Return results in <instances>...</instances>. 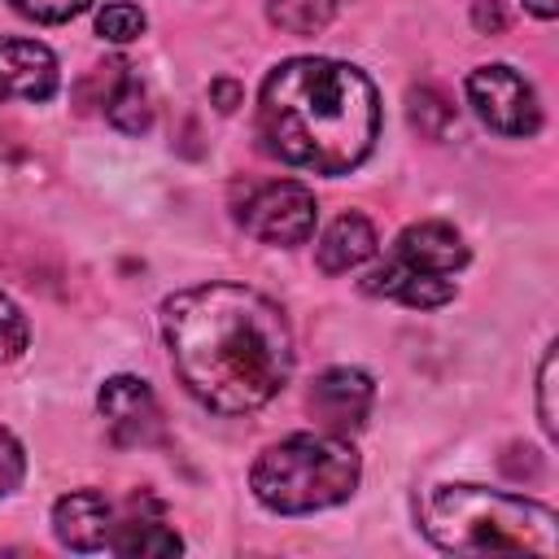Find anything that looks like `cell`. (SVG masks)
Listing matches in <instances>:
<instances>
[{
  "instance_id": "cell-1",
  "label": "cell",
  "mask_w": 559,
  "mask_h": 559,
  "mask_svg": "<svg viewBox=\"0 0 559 559\" xmlns=\"http://www.w3.org/2000/svg\"><path fill=\"white\" fill-rule=\"evenodd\" d=\"M162 336L183 389L218 415L266 406L293 376V328L249 284L214 280L170 293L162 301Z\"/></svg>"
},
{
  "instance_id": "cell-2",
  "label": "cell",
  "mask_w": 559,
  "mask_h": 559,
  "mask_svg": "<svg viewBox=\"0 0 559 559\" xmlns=\"http://www.w3.org/2000/svg\"><path fill=\"white\" fill-rule=\"evenodd\" d=\"M258 135L271 157L297 170L345 175L380 135L376 83L332 57L280 61L258 92Z\"/></svg>"
},
{
  "instance_id": "cell-3",
  "label": "cell",
  "mask_w": 559,
  "mask_h": 559,
  "mask_svg": "<svg viewBox=\"0 0 559 559\" xmlns=\"http://www.w3.org/2000/svg\"><path fill=\"white\" fill-rule=\"evenodd\" d=\"M424 537L445 555H559V520L546 502L485 485H432L415 502Z\"/></svg>"
},
{
  "instance_id": "cell-4",
  "label": "cell",
  "mask_w": 559,
  "mask_h": 559,
  "mask_svg": "<svg viewBox=\"0 0 559 559\" xmlns=\"http://www.w3.org/2000/svg\"><path fill=\"white\" fill-rule=\"evenodd\" d=\"M358 450L336 432H293L266 445L249 472L253 498L275 515H306L345 502L358 489Z\"/></svg>"
},
{
  "instance_id": "cell-5",
  "label": "cell",
  "mask_w": 559,
  "mask_h": 559,
  "mask_svg": "<svg viewBox=\"0 0 559 559\" xmlns=\"http://www.w3.org/2000/svg\"><path fill=\"white\" fill-rule=\"evenodd\" d=\"M463 266H467L463 236L441 218H424L393 240L389 258L362 280V293L389 297L415 310H437L454 301V275Z\"/></svg>"
},
{
  "instance_id": "cell-6",
  "label": "cell",
  "mask_w": 559,
  "mask_h": 559,
  "mask_svg": "<svg viewBox=\"0 0 559 559\" xmlns=\"http://www.w3.org/2000/svg\"><path fill=\"white\" fill-rule=\"evenodd\" d=\"M314 218H319V205H314V192L297 179H271V183H258L245 205H240V227L262 240V245H280V249H293V245H306L314 236Z\"/></svg>"
},
{
  "instance_id": "cell-7",
  "label": "cell",
  "mask_w": 559,
  "mask_h": 559,
  "mask_svg": "<svg viewBox=\"0 0 559 559\" xmlns=\"http://www.w3.org/2000/svg\"><path fill=\"white\" fill-rule=\"evenodd\" d=\"M467 105L498 135L524 140V135H537V127H542V105H537L533 83L502 61L476 66L467 74Z\"/></svg>"
},
{
  "instance_id": "cell-8",
  "label": "cell",
  "mask_w": 559,
  "mask_h": 559,
  "mask_svg": "<svg viewBox=\"0 0 559 559\" xmlns=\"http://www.w3.org/2000/svg\"><path fill=\"white\" fill-rule=\"evenodd\" d=\"M96 411L114 445H153L162 437V406L140 376H109L96 393Z\"/></svg>"
},
{
  "instance_id": "cell-9",
  "label": "cell",
  "mask_w": 559,
  "mask_h": 559,
  "mask_svg": "<svg viewBox=\"0 0 559 559\" xmlns=\"http://www.w3.org/2000/svg\"><path fill=\"white\" fill-rule=\"evenodd\" d=\"M371 402H376V384L358 367H332V371H323L310 384V397H306V406L323 424V432H336V437L362 428L367 415H371Z\"/></svg>"
},
{
  "instance_id": "cell-10",
  "label": "cell",
  "mask_w": 559,
  "mask_h": 559,
  "mask_svg": "<svg viewBox=\"0 0 559 559\" xmlns=\"http://www.w3.org/2000/svg\"><path fill=\"white\" fill-rule=\"evenodd\" d=\"M118 511L100 489H70L66 498L52 502V533L66 550L92 555V550H109Z\"/></svg>"
},
{
  "instance_id": "cell-11",
  "label": "cell",
  "mask_w": 559,
  "mask_h": 559,
  "mask_svg": "<svg viewBox=\"0 0 559 559\" xmlns=\"http://www.w3.org/2000/svg\"><path fill=\"white\" fill-rule=\"evenodd\" d=\"M57 83L61 74L48 44L0 35V100H48Z\"/></svg>"
},
{
  "instance_id": "cell-12",
  "label": "cell",
  "mask_w": 559,
  "mask_h": 559,
  "mask_svg": "<svg viewBox=\"0 0 559 559\" xmlns=\"http://www.w3.org/2000/svg\"><path fill=\"white\" fill-rule=\"evenodd\" d=\"M109 550H114V555H131V559H135V555H140V559H157V555H179L183 542H179L175 528H166L162 502L148 498V493H140V498L131 502V511L118 515L114 537H109Z\"/></svg>"
},
{
  "instance_id": "cell-13",
  "label": "cell",
  "mask_w": 559,
  "mask_h": 559,
  "mask_svg": "<svg viewBox=\"0 0 559 559\" xmlns=\"http://www.w3.org/2000/svg\"><path fill=\"white\" fill-rule=\"evenodd\" d=\"M380 249V236L376 227L362 218V214H341L314 245V258H319V271L328 275H345V271H358L367 258H376Z\"/></svg>"
},
{
  "instance_id": "cell-14",
  "label": "cell",
  "mask_w": 559,
  "mask_h": 559,
  "mask_svg": "<svg viewBox=\"0 0 559 559\" xmlns=\"http://www.w3.org/2000/svg\"><path fill=\"white\" fill-rule=\"evenodd\" d=\"M100 109H105V118H109L118 131H127V135L148 131V122H153L148 92H144V83L131 74L127 61H114V66H109V87H105V96H100Z\"/></svg>"
},
{
  "instance_id": "cell-15",
  "label": "cell",
  "mask_w": 559,
  "mask_h": 559,
  "mask_svg": "<svg viewBox=\"0 0 559 559\" xmlns=\"http://www.w3.org/2000/svg\"><path fill=\"white\" fill-rule=\"evenodd\" d=\"M266 17L288 35H319L336 17V0H266Z\"/></svg>"
},
{
  "instance_id": "cell-16",
  "label": "cell",
  "mask_w": 559,
  "mask_h": 559,
  "mask_svg": "<svg viewBox=\"0 0 559 559\" xmlns=\"http://www.w3.org/2000/svg\"><path fill=\"white\" fill-rule=\"evenodd\" d=\"M96 31H100L109 44H131V39L144 35V13H140V4H131V0H114V4H105V9L96 13Z\"/></svg>"
},
{
  "instance_id": "cell-17",
  "label": "cell",
  "mask_w": 559,
  "mask_h": 559,
  "mask_svg": "<svg viewBox=\"0 0 559 559\" xmlns=\"http://www.w3.org/2000/svg\"><path fill=\"white\" fill-rule=\"evenodd\" d=\"M26 341H31L26 314H22V310L0 293V367H4V362H13V358H22Z\"/></svg>"
},
{
  "instance_id": "cell-18",
  "label": "cell",
  "mask_w": 559,
  "mask_h": 559,
  "mask_svg": "<svg viewBox=\"0 0 559 559\" xmlns=\"http://www.w3.org/2000/svg\"><path fill=\"white\" fill-rule=\"evenodd\" d=\"M22 17L31 22H44V26H57V22H70L79 17L83 9H92V0H9Z\"/></svg>"
},
{
  "instance_id": "cell-19",
  "label": "cell",
  "mask_w": 559,
  "mask_h": 559,
  "mask_svg": "<svg viewBox=\"0 0 559 559\" xmlns=\"http://www.w3.org/2000/svg\"><path fill=\"white\" fill-rule=\"evenodd\" d=\"M22 472H26V454H22L17 437L0 424V498H9L22 485Z\"/></svg>"
},
{
  "instance_id": "cell-20",
  "label": "cell",
  "mask_w": 559,
  "mask_h": 559,
  "mask_svg": "<svg viewBox=\"0 0 559 559\" xmlns=\"http://www.w3.org/2000/svg\"><path fill=\"white\" fill-rule=\"evenodd\" d=\"M555 349H546V358H542V371H537V419H542V432L546 437H555L559 432V424H555Z\"/></svg>"
},
{
  "instance_id": "cell-21",
  "label": "cell",
  "mask_w": 559,
  "mask_h": 559,
  "mask_svg": "<svg viewBox=\"0 0 559 559\" xmlns=\"http://www.w3.org/2000/svg\"><path fill=\"white\" fill-rule=\"evenodd\" d=\"M210 96L218 100V109H223V114H231V109L240 105V87H236V83H227V79H218V83L210 87Z\"/></svg>"
},
{
  "instance_id": "cell-22",
  "label": "cell",
  "mask_w": 559,
  "mask_h": 559,
  "mask_svg": "<svg viewBox=\"0 0 559 559\" xmlns=\"http://www.w3.org/2000/svg\"><path fill=\"white\" fill-rule=\"evenodd\" d=\"M524 9H528L533 17H542V22H550V17L559 13V0H524Z\"/></svg>"
},
{
  "instance_id": "cell-23",
  "label": "cell",
  "mask_w": 559,
  "mask_h": 559,
  "mask_svg": "<svg viewBox=\"0 0 559 559\" xmlns=\"http://www.w3.org/2000/svg\"><path fill=\"white\" fill-rule=\"evenodd\" d=\"M476 22H480V26H485V22H489V26H493V31H498V26H502V13H498V9H493V4H489V9H485V4H480V9H476Z\"/></svg>"
}]
</instances>
